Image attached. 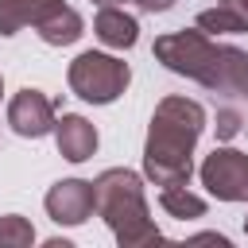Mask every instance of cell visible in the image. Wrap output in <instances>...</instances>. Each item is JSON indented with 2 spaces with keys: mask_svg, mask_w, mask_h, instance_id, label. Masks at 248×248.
<instances>
[{
  "mask_svg": "<svg viewBox=\"0 0 248 248\" xmlns=\"http://www.w3.org/2000/svg\"><path fill=\"white\" fill-rule=\"evenodd\" d=\"M151 54L170 74H182V78L205 85L209 93H225V97H240V101L248 97V54L217 43L202 27H182V31L159 35Z\"/></svg>",
  "mask_w": 248,
  "mask_h": 248,
  "instance_id": "1",
  "label": "cell"
},
{
  "mask_svg": "<svg viewBox=\"0 0 248 248\" xmlns=\"http://www.w3.org/2000/svg\"><path fill=\"white\" fill-rule=\"evenodd\" d=\"M205 132V108L190 97H163L147 124L143 174L155 186H186L194 174V147Z\"/></svg>",
  "mask_w": 248,
  "mask_h": 248,
  "instance_id": "2",
  "label": "cell"
},
{
  "mask_svg": "<svg viewBox=\"0 0 248 248\" xmlns=\"http://www.w3.org/2000/svg\"><path fill=\"white\" fill-rule=\"evenodd\" d=\"M93 194H97V217L112 229L120 248H140V244L163 240V232L155 229V221L147 213L143 182L136 170H128V167L101 170L93 178Z\"/></svg>",
  "mask_w": 248,
  "mask_h": 248,
  "instance_id": "3",
  "label": "cell"
},
{
  "mask_svg": "<svg viewBox=\"0 0 248 248\" xmlns=\"http://www.w3.org/2000/svg\"><path fill=\"white\" fill-rule=\"evenodd\" d=\"M66 81H70V89H74L81 101H89V105H112V101L128 89L132 70H128V62H120V58H112V54L81 50V54L70 62Z\"/></svg>",
  "mask_w": 248,
  "mask_h": 248,
  "instance_id": "4",
  "label": "cell"
},
{
  "mask_svg": "<svg viewBox=\"0 0 248 248\" xmlns=\"http://www.w3.org/2000/svg\"><path fill=\"white\" fill-rule=\"evenodd\" d=\"M202 186L217 202H248V155L236 147H213L202 163Z\"/></svg>",
  "mask_w": 248,
  "mask_h": 248,
  "instance_id": "5",
  "label": "cell"
},
{
  "mask_svg": "<svg viewBox=\"0 0 248 248\" xmlns=\"http://www.w3.org/2000/svg\"><path fill=\"white\" fill-rule=\"evenodd\" d=\"M43 205H46L50 221H58V225H85L97 213V194H93V182H85V178H62L46 190Z\"/></svg>",
  "mask_w": 248,
  "mask_h": 248,
  "instance_id": "6",
  "label": "cell"
},
{
  "mask_svg": "<svg viewBox=\"0 0 248 248\" xmlns=\"http://www.w3.org/2000/svg\"><path fill=\"white\" fill-rule=\"evenodd\" d=\"M8 124L23 140H39V136L54 132V101L43 89H31L27 85V89H19L8 101Z\"/></svg>",
  "mask_w": 248,
  "mask_h": 248,
  "instance_id": "7",
  "label": "cell"
},
{
  "mask_svg": "<svg viewBox=\"0 0 248 248\" xmlns=\"http://www.w3.org/2000/svg\"><path fill=\"white\" fill-rule=\"evenodd\" d=\"M54 143H58L62 159L85 163L97 151V128L85 116H78V112H62V120H54Z\"/></svg>",
  "mask_w": 248,
  "mask_h": 248,
  "instance_id": "8",
  "label": "cell"
},
{
  "mask_svg": "<svg viewBox=\"0 0 248 248\" xmlns=\"http://www.w3.org/2000/svg\"><path fill=\"white\" fill-rule=\"evenodd\" d=\"M93 35H97L105 46H112V50H128V46H136V39H140V23H136V16H128L124 8L105 4V8L93 16Z\"/></svg>",
  "mask_w": 248,
  "mask_h": 248,
  "instance_id": "9",
  "label": "cell"
},
{
  "mask_svg": "<svg viewBox=\"0 0 248 248\" xmlns=\"http://www.w3.org/2000/svg\"><path fill=\"white\" fill-rule=\"evenodd\" d=\"M35 31H39V39H43L46 46H70V43H78V39H81L85 19H81L70 4H58L54 12H46V16L35 23Z\"/></svg>",
  "mask_w": 248,
  "mask_h": 248,
  "instance_id": "10",
  "label": "cell"
},
{
  "mask_svg": "<svg viewBox=\"0 0 248 248\" xmlns=\"http://www.w3.org/2000/svg\"><path fill=\"white\" fill-rule=\"evenodd\" d=\"M62 0H0V35H16L23 27H35Z\"/></svg>",
  "mask_w": 248,
  "mask_h": 248,
  "instance_id": "11",
  "label": "cell"
},
{
  "mask_svg": "<svg viewBox=\"0 0 248 248\" xmlns=\"http://www.w3.org/2000/svg\"><path fill=\"white\" fill-rule=\"evenodd\" d=\"M198 27H202L205 35H244V31H248V16L217 0V8L198 12Z\"/></svg>",
  "mask_w": 248,
  "mask_h": 248,
  "instance_id": "12",
  "label": "cell"
},
{
  "mask_svg": "<svg viewBox=\"0 0 248 248\" xmlns=\"http://www.w3.org/2000/svg\"><path fill=\"white\" fill-rule=\"evenodd\" d=\"M159 205H163L170 217H178V221L205 217V202H202L198 194H190L186 186H163V194H159Z\"/></svg>",
  "mask_w": 248,
  "mask_h": 248,
  "instance_id": "13",
  "label": "cell"
},
{
  "mask_svg": "<svg viewBox=\"0 0 248 248\" xmlns=\"http://www.w3.org/2000/svg\"><path fill=\"white\" fill-rule=\"evenodd\" d=\"M27 244H35V229H31V221L19 217V213L0 217V248H27Z\"/></svg>",
  "mask_w": 248,
  "mask_h": 248,
  "instance_id": "14",
  "label": "cell"
},
{
  "mask_svg": "<svg viewBox=\"0 0 248 248\" xmlns=\"http://www.w3.org/2000/svg\"><path fill=\"white\" fill-rule=\"evenodd\" d=\"M240 124H244V116H240L236 108H221V112H217V136H221V140L236 136V132H240Z\"/></svg>",
  "mask_w": 248,
  "mask_h": 248,
  "instance_id": "15",
  "label": "cell"
},
{
  "mask_svg": "<svg viewBox=\"0 0 248 248\" xmlns=\"http://www.w3.org/2000/svg\"><path fill=\"white\" fill-rule=\"evenodd\" d=\"M140 12H170L174 8V0H132Z\"/></svg>",
  "mask_w": 248,
  "mask_h": 248,
  "instance_id": "16",
  "label": "cell"
},
{
  "mask_svg": "<svg viewBox=\"0 0 248 248\" xmlns=\"http://www.w3.org/2000/svg\"><path fill=\"white\" fill-rule=\"evenodd\" d=\"M221 4H229V8H236V12H244V16H248V0H221Z\"/></svg>",
  "mask_w": 248,
  "mask_h": 248,
  "instance_id": "17",
  "label": "cell"
},
{
  "mask_svg": "<svg viewBox=\"0 0 248 248\" xmlns=\"http://www.w3.org/2000/svg\"><path fill=\"white\" fill-rule=\"evenodd\" d=\"M97 4H101V8H105V4H116V0H97Z\"/></svg>",
  "mask_w": 248,
  "mask_h": 248,
  "instance_id": "18",
  "label": "cell"
},
{
  "mask_svg": "<svg viewBox=\"0 0 248 248\" xmlns=\"http://www.w3.org/2000/svg\"><path fill=\"white\" fill-rule=\"evenodd\" d=\"M244 232H248V217H244Z\"/></svg>",
  "mask_w": 248,
  "mask_h": 248,
  "instance_id": "19",
  "label": "cell"
},
{
  "mask_svg": "<svg viewBox=\"0 0 248 248\" xmlns=\"http://www.w3.org/2000/svg\"><path fill=\"white\" fill-rule=\"evenodd\" d=\"M0 93H4V78H0Z\"/></svg>",
  "mask_w": 248,
  "mask_h": 248,
  "instance_id": "20",
  "label": "cell"
}]
</instances>
